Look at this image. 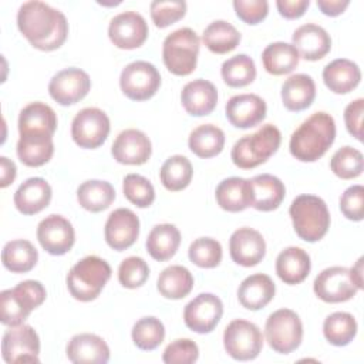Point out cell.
<instances>
[{"mask_svg":"<svg viewBox=\"0 0 364 364\" xmlns=\"http://www.w3.org/2000/svg\"><path fill=\"white\" fill-rule=\"evenodd\" d=\"M17 27L28 43L41 51L60 48L68 36L65 16L44 1L31 0L20 6Z\"/></svg>","mask_w":364,"mask_h":364,"instance_id":"1","label":"cell"},{"mask_svg":"<svg viewBox=\"0 0 364 364\" xmlns=\"http://www.w3.org/2000/svg\"><path fill=\"white\" fill-rule=\"evenodd\" d=\"M336 138L334 118L323 111L311 114L291 134L290 154L301 162H314L333 145Z\"/></svg>","mask_w":364,"mask_h":364,"instance_id":"2","label":"cell"},{"mask_svg":"<svg viewBox=\"0 0 364 364\" xmlns=\"http://www.w3.org/2000/svg\"><path fill=\"white\" fill-rule=\"evenodd\" d=\"M289 213L296 235L306 242H318L330 228V212L326 202L316 195H299L293 199Z\"/></svg>","mask_w":364,"mask_h":364,"instance_id":"3","label":"cell"},{"mask_svg":"<svg viewBox=\"0 0 364 364\" xmlns=\"http://www.w3.org/2000/svg\"><path fill=\"white\" fill-rule=\"evenodd\" d=\"M47 297L46 287L38 280H24L16 287L0 293V320L4 326H18Z\"/></svg>","mask_w":364,"mask_h":364,"instance_id":"4","label":"cell"},{"mask_svg":"<svg viewBox=\"0 0 364 364\" xmlns=\"http://www.w3.org/2000/svg\"><path fill=\"white\" fill-rule=\"evenodd\" d=\"M111 277V266L98 256H85L67 274V289L80 301L95 300Z\"/></svg>","mask_w":364,"mask_h":364,"instance_id":"5","label":"cell"},{"mask_svg":"<svg viewBox=\"0 0 364 364\" xmlns=\"http://www.w3.org/2000/svg\"><path fill=\"white\" fill-rule=\"evenodd\" d=\"M282 142V134L277 127L272 124L263 125L252 135H245L235 142L230 158L240 169H253L264 164Z\"/></svg>","mask_w":364,"mask_h":364,"instance_id":"6","label":"cell"},{"mask_svg":"<svg viewBox=\"0 0 364 364\" xmlns=\"http://www.w3.org/2000/svg\"><path fill=\"white\" fill-rule=\"evenodd\" d=\"M199 37L189 28L182 27L168 34L162 44V60L168 71L175 75H189L198 63Z\"/></svg>","mask_w":364,"mask_h":364,"instance_id":"7","label":"cell"},{"mask_svg":"<svg viewBox=\"0 0 364 364\" xmlns=\"http://www.w3.org/2000/svg\"><path fill=\"white\" fill-rule=\"evenodd\" d=\"M266 340L279 354H290L303 340V323L299 314L290 309H279L273 311L264 326Z\"/></svg>","mask_w":364,"mask_h":364,"instance_id":"8","label":"cell"},{"mask_svg":"<svg viewBox=\"0 0 364 364\" xmlns=\"http://www.w3.org/2000/svg\"><path fill=\"white\" fill-rule=\"evenodd\" d=\"M223 346L232 358L249 361L260 354L263 334L255 323L236 318L230 321L223 331Z\"/></svg>","mask_w":364,"mask_h":364,"instance_id":"9","label":"cell"},{"mask_svg":"<svg viewBox=\"0 0 364 364\" xmlns=\"http://www.w3.org/2000/svg\"><path fill=\"white\" fill-rule=\"evenodd\" d=\"M119 87L129 100L145 101L159 90L161 74L148 61H132L121 71Z\"/></svg>","mask_w":364,"mask_h":364,"instance_id":"10","label":"cell"},{"mask_svg":"<svg viewBox=\"0 0 364 364\" xmlns=\"http://www.w3.org/2000/svg\"><path fill=\"white\" fill-rule=\"evenodd\" d=\"M109 129L108 115L97 107L82 108L71 122V136L74 142L85 149L101 146L105 142Z\"/></svg>","mask_w":364,"mask_h":364,"instance_id":"11","label":"cell"},{"mask_svg":"<svg viewBox=\"0 0 364 364\" xmlns=\"http://www.w3.org/2000/svg\"><path fill=\"white\" fill-rule=\"evenodd\" d=\"M1 354L7 364L38 363L40 338L36 330L27 324L11 326L3 334Z\"/></svg>","mask_w":364,"mask_h":364,"instance_id":"12","label":"cell"},{"mask_svg":"<svg viewBox=\"0 0 364 364\" xmlns=\"http://www.w3.org/2000/svg\"><path fill=\"white\" fill-rule=\"evenodd\" d=\"M316 296L326 303H341L353 299L360 290L344 266L327 267L317 274L313 283Z\"/></svg>","mask_w":364,"mask_h":364,"instance_id":"13","label":"cell"},{"mask_svg":"<svg viewBox=\"0 0 364 364\" xmlns=\"http://www.w3.org/2000/svg\"><path fill=\"white\" fill-rule=\"evenodd\" d=\"M223 316L222 300L212 293H200L183 310V321L195 333H210Z\"/></svg>","mask_w":364,"mask_h":364,"instance_id":"14","label":"cell"},{"mask_svg":"<svg viewBox=\"0 0 364 364\" xmlns=\"http://www.w3.org/2000/svg\"><path fill=\"white\" fill-rule=\"evenodd\" d=\"M148 24L136 11H124L111 18L108 26V37L112 44L122 50H134L141 47L148 37Z\"/></svg>","mask_w":364,"mask_h":364,"instance_id":"15","label":"cell"},{"mask_svg":"<svg viewBox=\"0 0 364 364\" xmlns=\"http://www.w3.org/2000/svg\"><path fill=\"white\" fill-rule=\"evenodd\" d=\"M91 88L90 75L75 67L58 71L48 84L50 97L60 105H73L81 101Z\"/></svg>","mask_w":364,"mask_h":364,"instance_id":"16","label":"cell"},{"mask_svg":"<svg viewBox=\"0 0 364 364\" xmlns=\"http://www.w3.org/2000/svg\"><path fill=\"white\" fill-rule=\"evenodd\" d=\"M37 239L47 253L61 256L74 246L75 232L71 222L64 216L48 215L37 226Z\"/></svg>","mask_w":364,"mask_h":364,"instance_id":"17","label":"cell"},{"mask_svg":"<svg viewBox=\"0 0 364 364\" xmlns=\"http://www.w3.org/2000/svg\"><path fill=\"white\" fill-rule=\"evenodd\" d=\"M104 236L107 245L114 250H125L131 247L139 236V219L138 216L127 208H118L109 213Z\"/></svg>","mask_w":364,"mask_h":364,"instance_id":"18","label":"cell"},{"mask_svg":"<svg viewBox=\"0 0 364 364\" xmlns=\"http://www.w3.org/2000/svg\"><path fill=\"white\" fill-rule=\"evenodd\" d=\"M266 102L256 94H237L225 105L228 121L240 129L256 127L266 118Z\"/></svg>","mask_w":364,"mask_h":364,"instance_id":"19","label":"cell"},{"mask_svg":"<svg viewBox=\"0 0 364 364\" xmlns=\"http://www.w3.org/2000/svg\"><path fill=\"white\" fill-rule=\"evenodd\" d=\"M229 253L235 263L252 267L262 262L266 255V242L260 232L252 228H239L229 239Z\"/></svg>","mask_w":364,"mask_h":364,"instance_id":"20","label":"cell"},{"mask_svg":"<svg viewBox=\"0 0 364 364\" xmlns=\"http://www.w3.org/2000/svg\"><path fill=\"white\" fill-rule=\"evenodd\" d=\"M111 154L119 164L142 165L149 159L152 145L145 132L129 128L118 134L111 146Z\"/></svg>","mask_w":364,"mask_h":364,"instance_id":"21","label":"cell"},{"mask_svg":"<svg viewBox=\"0 0 364 364\" xmlns=\"http://www.w3.org/2000/svg\"><path fill=\"white\" fill-rule=\"evenodd\" d=\"M291 40L299 55L309 61L321 60L331 48L330 34L321 26L314 23L297 27Z\"/></svg>","mask_w":364,"mask_h":364,"instance_id":"22","label":"cell"},{"mask_svg":"<svg viewBox=\"0 0 364 364\" xmlns=\"http://www.w3.org/2000/svg\"><path fill=\"white\" fill-rule=\"evenodd\" d=\"M67 357L74 364H105L109 360V347L100 336L82 333L68 341Z\"/></svg>","mask_w":364,"mask_h":364,"instance_id":"23","label":"cell"},{"mask_svg":"<svg viewBox=\"0 0 364 364\" xmlns=\"http://www.w3.org/2000/svg\"><path fill=\"white\" fill-rule=\"evenodd\" d=\"M181 102L185 111L193 117L210 114L218 104L216 87L208 80H193L185 84L181 92Z\"/></svg>","mask_w":364,"mask_h":364,"instance_id":"24","label":"cell"},{"mask_svg":"<svg viewBox=\"0 0 364 364\" xmlns=\"http://www.w3.org/2000/svg\"><path fill=\"white\" fill-rule=\"evenodd\" d=\"M249 181L252 208L260 212H270L282 205L286 195V188L277 176L270 173H260Z\"/></svg>","mask_w":364,"mask_h":364,"instance_id":"25","label":"cell"},{"mask_svg":"<svg viewBox=\"0 0 364 364\" xmlns=\"http://www.w3.org/2000/svg\"><path fill=\"white\" fill-rule=\"evenodd\" d=\"M53 191L43 178H28L14 193V205L23 215H36L46 209L51 200Z\"/></svg>","mask_w":364,"mask_h":364,"instance_id":"26","label":"cell"},{"mask_svg":"<svg viewBox=\"0 0 364 364\" xmlns=\"http://www.w3.org/2000/svg\"><path fill=\"white\" fill-rule=\"evenodd\" d=\"M276 286L270 276L256 273L247 276L237 289L239 303L247 310H260L274 297Z\"/></svg>","mask_w":364,"mask_h":364,"instance_id":"27","label":"cell"},{"mask_svg":"<svg viewBox=\"0 0 364 364\" xmlns=\"http://www.w3.org/2000/svg\"><path fill=\"white\" fill-rule=\"evenodd\" d=\"M311 262L306 250L297 246H289L282 250L276 259V273L286 284H299L310 273Z\"/></svg>","mask_w":364,"mask_h":364,"instance_id":"28","label":"cell"},{"mask_svg":"<svg viewBox=\"0 0 364 364\" xmlns=\"http://www.w3.org/2000/svg\"><path fill=\"white\" fill-rule=\"evenodd\" d=\"M57 129V115L54 109L44 102H30L18 115V132L54 135Z\"/></svg>","mask_w":364,"mask_h":364,"instance_id":"29","label":"cell"},{"mask_svg":"<svg viewBox=\"0 0 364 364\" xmlns=\"http://www.w3.org/2000/svg\"><path fill=\"white\" fill-rule=\"evenodd\" d=\"M323 80L326 87L334 94H347L360 84L361 71L354 61L337 58L324 67Z\"/></svg>","mask_w":364,"mask_h":364,"instance_id":"30","label":"cell"},{"mask_svg":"<svg viewBox=\"0 0 364 364\" xmlns=\"http://www.w3.org/2000/svg\"><path fill=\"white\" fill-rule=\"evenodd\" d=\"M218 205L228 212H242L252 205L250 181L239 176L226 178L215 191Z\"/></svg>","mask_w":364,"mask_h":364,"instance_id":"31","label":"cell"},{"mask_svg":"<svg viewBox=\"0 0 364 364\" xmlns=\"http://www.w3.org/2000/svg\"><path fill=\"white\" fill-rule=\"evenodd\" d=\"M316 98V84L307 74L290 75L282 84V101L289 111H303Z\"/></svg>","mask_w":364,"mask_h":364,"instance_id":"32","label":"cell"},{"mask_svg":"<svg viewBox=\"0 0 364 364\" xmlns=\"http://www.w3.org/2000/svg\"><path fill=\"white\" fill-rule=\"evenodd\" d=\"M54 154L53 136L47 134H23L17 142V156L26 166L47 164Z\"/></svg>","mask_w":364,"mask_h":364,"instance_id":"33","label":"cell"},{"mask_svg":"<svg viewBox=\"0 0 364 364\" xmlns=\"http://www.w3.org/2000/svg\"><path fill=\"white\" fill-rule=\"evenodd\" d=\"M145 245L152 259L165 262L176 253L181 245V233L175 225L159 223L151 229Z\"/></svg>","mask_w":364,"mask_h":364,"instance_id":"34","label":"cell"},{"mask_svg":"<svg viewBox=\"0 0 364 364\" xmlns=\"http://www.w3.org/2000/svg\"><path fill=\"white\" fill-rule=\"evenodd\" d=\"M263 67L269 74L284 75L291 73L300 61V55L293 44L276 41L269 44L262 53Z\"/></svg>","mask_w":364,"mask_h":364,"instance_id":"35","label":"cell"},{"mask_svg":"<svg viewBox=\"0 0 364 364\" xmlns=\"http://www.w3.org/2000/svg\"><path fill=\"white\" fill-rule=\"evenodd\" d=\"M193 287L192 273L179 264L169 266L161 272L156 280V289L165 299L179 300L191 293Z\"/></svg>","mask_w":364,"mask_h":364,"instance_id":"36","label":"cell"},{"mask_svg":"<svg viewBox=\"0 0 364 364\" xmlns=\"http://www.w3.org/2000/svg\"><path fill=\"white\" fill-rule=\"evenodd\" d=\"M115 199V189L107 181L90 179L82 182L77 189L78 203L88 212H101L109 208Z\"/></svg>","mask_w":364,"mask_h":364,"instance_id":"37","label":"cell"},{"mask_svg":"<svg viewBox=\"0 0 364 364\" xmlns=\"http://www.w3.org/2000/svg\"><path fill=\"white\" fill-rule=\"evenodd\" d=\"M38 260V252L31 242L26 239L10 240L1 252L3 266L11 273H27Z\"/></svg>","mask_w":364,"mask_h":364,"instance_id":"38","label":"cell"},{"mask_svg":"<svg viewBox=\"0 0 364 364\" xmlns=\"http://www.w3.org/2000/svg\"><path fill=\"white\" fill-rule=\"evenodd\" d=\"M188 145L196 156L203 159L213 158L223 149L225 132L213 124L199 125L189 134Z\"/></svg>","mask_w":364,"mask_h":364,"instance_id":"39","label":"cell"},{"mask_svg":"<svg viewBox=\"0 0 364 364\" xmlns=\"http://www.w3.org/2000/svg\"><path fill=\"white\" fill-rule=\"evenodd\" d=\"M240 38L237 28L225 20L212 21L202 34L203 44L215 54H226L235 50L239 46Z\"/></svg>","mask_w":364,"mask_h":364,"instance_id":"40","label":"cell"},{"mask_svg":"<svg viewBox=\"0 0 364 364\" xmlns=\"http://www.w3.org/2000/svg\"><path fill=\"white\" fill-rule=\"evenodd\" d=\"M323 334L326 340L337 347L347 346L357 334V321L353 314L336 311L326 317L323 323Z\"/></svg>","mask_w":364,"mask_h":364,"instance_id":"41","label":"cell"},{"mask_svg":"<svg viewBox=\"0 0 364 364\" xmlns=\"http://www.w3.org/2000/svg\"><path fill=\"white\" fill-rule=\"evenodd\" d=\"M193 169L189 159L183 155L169 156L161 166V183L172 192L185 189L192 181Z\"/></svg>","mask_w":364,"mask_h":364,"instance_id":"42","label":"cell"},{"mask_svg":"<svg viewBox=\"0 0 364 364\" xmlns=\"http://www.w3.org/2000/svg\"><path fill=\"white\" fill-rule=\"evenodd\" d=\"M223 81L233 88H240L252 84L256 78L255 61L246 54H237L228 58L220 68Z\"/></svg>","mask_w":364,"mask_h":364,"instance_id":"43","label":"cell"},{"mask_svg":"<svg viewBox=\"0 0 364 364\" xmlns=\"http://www.w3.org/2000/svg\"><path fill=\"white\" fill-rule=\"evenodd\" d=\"M134 344L145 351L155 350L165 338V327L162 321L154 316L139 318L131 331Z\"/></svg>","mask_w":364,"mask_h":364,"instance_id":"44","label":"cell"},{"mask_svg":"<svg viewBox=\"0 0 364 364\" xmlns=\"http://www.w3.org/2000/svg\"><path fill=\"white\" fill-rule=\"evenodd\" d=\"M333 173L341 179H353L361 175L364 168L363 154L353 146H343L334 152L330 161Z\"/></svg>","mask_w":364,"mask_h":364,"instance_id":"45","label":"cell"},{"mask_svg":"<svg viewBox=\"0 0 364 364\" xmlns=\"http://www.w3.org/2000/svg\"><path fill=\"white\" fill-rule=\"evenodd\" d=\"M188 256L198 267L213 269L222 260V246L216 239L198 237L191 243Z\"/></svg>","mask_w":364,"mask_h":364,"instance_id":"46","label":"cell"},{"mask_svg":"<svg viewBox=\"0 0 364 364\" xmlns=\"http://www.w3.org/2000/svg\"><path fill=\"white\" fill-rule=\"evenodd\" d=\"M122 191L125 198L138 208H148L155 200V189L152 183L138 173H128L124 178Z\"/></svg>","mask_w":364,"mask_h":364,"instance_id":"47","label":"cell"},{"mask_svg":"<svg viewBox=\"0 0 364 364\" xmlns=\"http://www.w3.org/2000/svg\"><path fill=\"white\" fill-rule=\"evenodd\" d=\"M149 277V267L139 256L124 259L118 267V280L127 289L141 287Z\"/></svg>","mask_w":364,"mask_h":364,"instance_id":"48","label":"cell"},{"mask_svg":"<svg viewBox=\"0 0 364 364\" xmlns=\"http://www.w3.org/2000/svg\"><path fill=\"white\" fill-rule=\"evenodd\" d=\"M149 10L154 24L159 28H165L185 16L186 3L183 0H155L151 3Z\"/></svg>","mask_w":364,"mask_h":364,"instance_id":"49","label":"cell"},{"mask_svg":"<svg viewBox=\"0 0 364 364\" xmlns=\"http://www.w3.org/2000/svg\"><path fill=\"white\" fill-rule=\"evenodd\" d=\"M199 357V348L189 338H178L169 343L162 354V361L166 364H191Z\"/></svg>","mask_w":364,"mask_h":364,"instance_id":"50","label":"cell"},{"mask_svg":"<svg viewBox=\"0 0 364 364\" xmlns=\"http://www.w3.org/2000/svg\"><path fill=\"white\" fill-rule=\"evenodd\" d=\"M341 213L354 222H360L364 218V188L363 185H353L344 191L340 196Z\"/></svg>","mask_w":364,"mask_h":364,"instance_id":"51","label":"cell"},{"mask_svg":"<svg viewBox=\"0 0 364 364\" xmlns=\"http://www.w3.org/2000/svg\"><path fill=\"white\" fill-rule=\"evenodd\" d=\"M233 7L236 16L252 26L264 20L269 13V3L266 0H235Z\"/></svg>","mask_w":364,"mask_h":364,"instance_id":"52","label":"cell"},{"mask_svg":"<svg viewBox=\"0 0 364 364\" xmlns=\"http://www.w3.org/2000/svg\"><path fill=\"white\" fill-rule=\"evenodd\" d=\"M363 112H364L363 98H357L351 101L344 109L346 128L358 141L363 139Z\"/></svg>","mask_w":364,"mask_h":364,"instance_id":"53","label":"cell"},{"mask_svg":"<svg viewBox=\"0 0 364 364\" xmlns=\"http://www.w3.org/2000/svg\"><path fill=\"white\" fill-rule=\"evenodd\" d=\"M309 6H310L309 0H277L276 1V7L280 16L289 20L301 17Z\"/></svg>","mask_w":364,"mask_h":364,"instance_id":"54","label":"cell"},{"mask_svg":"<svg viewBox=\"0 0 364 364\" xmlns=\"http://www.w3.org/2000/svg\"><path fill=\"white\" fill-rule=\"evenodd\" d=\"M348 4V0H317V7L323 11V14L330 17L341 14Z\"/></svg>","mask_w":364,"mask_h":364,"instance_id":"55","label":"cell"},{"mask_svg":"<svg viewBox=\"0 0 364 364\" xmlns=\"http://www.w3.org/2000/svg\"><path fill=\"white\" fill-rule=\"evenodd\" d=\"M0 186L1 188H7L10 183H13L17 169H16V164L13 161H10L6 156H0Z\"/></svg>","mask_w":364,"mask_h":364,"instance_id":"56","label":"cell"},{"mask_svg":"<svg viewBox=\"0 0 364 364\" xmlns=\"http://www.w3.org/2000/svg\"><path fill=\"white\" fill-rule=\"evenodd\" d=\"M350 273L357 284V287L361 290L363 289V257L357 260V263L350 269Z\"/></svg>","mask_w":364,"mask_h":364,"instance_id":"57","label":"cell"}]
</instances>
